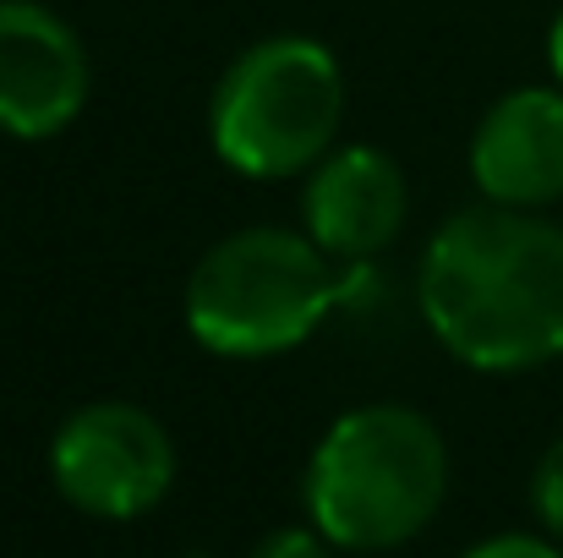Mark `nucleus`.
<instances>
[{"label": "nucleus", "mask_w": 563, "mask_h": 558, "mask_svg": "<svg viewBox=\"0 0 563 558\" xmlns=\"http://www.w3.org/2000/svg\"><path fill=\"white\" fill-rule=\"evenodd\" d=\"M432 340L476 372H531L563 357V225L537 208L471 203L449 214L416 269Z\"/></svg>", "instance_id": "nucleus-1"}, {"label": "nucleus", "mask_w": 563, "mask_h": 558, "mask_svg": "<svg viewBox=\"0 0 563 558\" xmlns=\"http://www.w3.org/2000/svg\"><path fill=\"white\" fill-rule=\"evenodd\" d=\"M449 499V444L432 416L377 400L329 422L318 438L301 504L345 554H388L421 537Z\"/></svg>", "instance_id": "nucleus-2"}, {"label": "nucleus", "mask_w": 563, "mask_h": 558, "mask_svg": "<svg viewBox=\"0 0 563 558\" xmlns=\"http://www.w3.org/2000/svg\"><path fill=\"white\" fill-rule=\"evenodd\" d=\"M340 307V269L285 225H246L219 236L187 274V329L208 357L268 362L307 346Z\"/></svg>", "instance_id": "nucleus-3"}, {"label": "nucleus", "mask_w": 563, "mask_h": 558, "mask_svg": "<svg viewBox=\"0 0 563 558\" xmlns=\"http://www.w3.org/2000/svg\"><path fill=\"white\" fill-rule=\"evenodd\" d=\"M345 121V72L323 39L274 33L246 44L213 83L208 143L246 182L307 176L334 154Z\"/></svg>", "instance_id": "nucleus-4"}, {"label": "nucleus", "mask_w": 563, "mask_h": 558, "mask_svg": "<svg viewBox=\"0 0 563 558\" xmlns=\"http://www.w3.org/2000/svg\"><path fill=\"white\" fill-rule=\"evenodd\" d=\"M49 482L88 521H137L176 488V444L154 411L93 400L55 427Z\"/></svg>", "instance_id": "nucleus-5"}, {"label": "nucleus", "mask_w": 563, "mask_h": 558, "mask_svg": "<svg viewBox=\"0 0 563 558\" xmlns=\"http://www.w3.org/2000/svg\"><path fill=\"white\" fill-rule=\"evenodd\" d=\"M93 94L77 28L44 0H0V132L16 143L60 138Z\"/></svg>", "instance_id": "nucleus-6"}, {"label": "nucleus", "mask_w": 563, "mask_h": 558, "mask_svg": "<svg viewBox=\"0 0 563 558\" xmlns=\"http://www.w3.org/2000/svg\"><path fill=\"white\" fill-rule=\"evenodd\" d=\"M405 214H410L405 171L373 143L323 154L301 186V230L334 263H373L405 230Z\"/></svg>", "instance_id": "nucleus-7"}, {"label": "nucleus", "mask_w": 563, "mask_h": 558, "mask_svg": "<svg viewBox=\"0 0 563 558\" xmlns=\"http://www.w3.org/2000/svg\"><path fill=\"white\" fill-rule=\"evenodd\" d=\"M471 182L487 203L548 208L563 197V88L504 94L471 138Z\"/></svg>", "instance_id": "nucleus-8"}, {"label": "nucleus", "mask_w": 563, "mask_h": 558, "mask_svg": "<svg viewBox=\"0 0 563 558\" xmlns=\"http://www.w3.org/2000/svg\"><path fill=\"white\" fill-rule=\"evenodd\" d=\"M531 510H537V521L563 537V438L548 444V455L537 460V477H531Z\"/></svg>", "instance_id": "nucleus-9"}, {"label": "nucleus", "mask_w": 563, "mask_h": 558, "mask_svg": "<svg viewBox=\"0 0 563 558\" xmlns=\"http://www.w3.org/2000/svg\"><path fill=\"white\" fill-rule=\"evenodd\" d=\"M252 558H334V543L318 526H279L252 548Z\"/></svg>", "instance_id": "nucleus-10"}, {"label": "nucleus", "mask_w": 563, "mask_h": 558, "mask_svg": "<svg viewBox=\"0 0 563 558\" xmlns=\"http://www.w3.org/2000/svg\"><path fill=\"white\" fill-rule=\"evenodd\" d=\"M460 558H563L553 543L531 537V532H504V537H487L476 548H465Z\"/></svg>", "instance_id": "nucleus-11"}, {"label": "nucleus", "mask_w": 563, "mask_h": 558, "mask_svg": "<svg viewBox=\"0 0 563 558\" xmlns=\"http://www.w3.org/2000/svg\"><path fill=\"white\" fill-rule=\"evenodd\" d=\"M548 66H553V77H559V88H563V11L553 17V28H548Z\"/></svg>", "instance_id": "nucleus-12"}, {"label": "nucleus", "mask_w": 563, "mask_h": 558, "mask_svg": "<svg viewBox=\"0 0 563 558\" xmlns=\"http://www.w3.org/2000/svg\"><path fill=\"white\" fill-rule=\"evenodd\" d=\"M176 558H208V554H176Z\"/></svg>", "instance_id": "nucleus-13"}]
</instances>
